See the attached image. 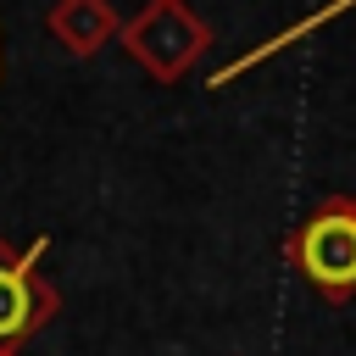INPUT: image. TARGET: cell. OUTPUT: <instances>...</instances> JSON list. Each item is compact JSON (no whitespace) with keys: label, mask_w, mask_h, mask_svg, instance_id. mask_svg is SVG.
Masks as SVG:
<instances>
[{"label":"cell","mask_w":356,"mask_h":356,"mask_svg":"<svg viewBox=\"0 0 356 356\" xmlns=\"http://www.w3.org/2000/svg\"><path fill=\"white\" fill-rule=\"evenodd\" d=\"M122 50L134 67H145L156 83H178L195 72V61L211 50V22L189 0H145L122 22Z\"/></svg>","instance_id":"obj_2"},{"label":"cell","mask_w":356,"mask_h":356,"mask_svg":"<svg viewBox=\"0 0 356 356\" xmlns=\"http://www.w3.org/2000/svg\"><path fill=\"white\" fill-rule=\"evenodd\" d=\"M44 28L50 39L72 56V61H95L117 33H122V17L111 0H56L44 11Z\"/></svg>","instance_id":"obj_4"},{"label":"cell","mask_w":356,"mask_h":356,"mask_svg":"<svg viewBox=\"0 0 356 356\" xmlns=\"http://www.w3.org/2000/svg\"><path fill=\"white\" fill-rule=\"evenodd\" d=\"M0 67H6V61H0Z\"/></svg>","instance_id":"obj_6"},{"label":"cell","mask_w":356,"mask_h":356,"mask_svg":"<svg viewBox=\"0 0 356 356\" xmlns=\"http://www.w3.org/2000/svg\"><path fill=\"white\" fill-rule=\"evenodd\" d=\"M44 250H50V234L28 239L22 250L11 239H0V350H17L28 334H39L61 312L56 284L33 273L44 261Z\"/></svg>","instance_id":"obj_3"},{"label":"cell","mask_w":356,"mask_h":356,"mask_svg":"<svg viewBox=\"0 0 356 356\" xmlns=\"http://www.w3.org/2000/svg\"><path fill=\"white\" fill-rule=\"evenodd\" d=\"M0 356H17V350H0Z\"/></svg>","instance_id":"obj_5"},{"label":"cell","mask_w":356,"mask_h":356,"mask_svg":"<svg viewBox=\"0 0 356 356\" xmlns=\"http://www.w3.org/2000/svg\"><path fill=\"white\" fill-rule=\"evenodd\" d=\"M284 256L300 267V278L323 300L345 306L356 295V195H334L312 206L284 239Z\"/></svg>","instance_id":"obj_1"}]
</instances>
